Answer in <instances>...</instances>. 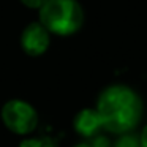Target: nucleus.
Masks as SVG:
<instances>
[{
    "mask_svg": "<svg viewBox=\"0 0 147 147\" xmlns=\"http://www.w3.org/2000/svg\"><path fill=\"white\" fill-rule=\"evenodd\" d=\"M96 112L100 114L103 128L122 134L138 125L142 115V101L131 87L114 84L98 95Z\"/></svg>",
    "mask_w": 147,
    "mask_h": 147,
    "instance_id": "f257e3e1",
    "label": "nucleus"
},
{
    "mask_svg": "<svg viewBox=\"0 0 147 147\" xmlns=\"http://www.w3.org/2000/svg\"><path fill=\"white\" fill-rule=\"evenodd\" d=\"M40 24L59 36L76 33L84 24V11L78 0H48L40 8Z\"/></svg>",
    "mask_w": 147,
    "mask_h": 147,
    "instance_id": "f03ea898",
    "label": "nucleus"
},
{
    "mask_svg": "<svg viewBox=\"0 0 147 147\" xmlns=\"http://www.w3.org/2000/svg\"><path fill=\"white\" fill-rule=\"evenodd\" d=\"M2 120L5 127L16 134H29L38 125V114L30 103L24 100H10L2 108Z\"/></svg>",
    "mask_w": 147,
    "mask_h": 147,
    "instance_id": "7ed1b4c3",
    "label": "nucleus"
},
{
    "mask_svg": "<svg viewBox=\"0 0 147 147\" xmlns=\"http://www.w3.org/2000/svg\"><path fill=\"white\" fill-rule=\"evenodd\" d=\"M51 45V33L40 22H32L21 33V48L30 57H38L48 51Z\"/></svg>",
    "mask_w": 147,
    "mask_h": 147,
    "instance_id": "20e7f679",
    "label": "nucleus"
},
{
    "mask_svg": "<svg viewBox=\"0 0 147 147\" xmlns=\"http://www.w3.org/2000/svg\"><path fill=\"white\" fill-rule=\"evenodd\" d=\"M73 127L81 136L90 138L95 133H98L100 128H103V123H101V119H100V114L96 112V109L84 108L74 115Z\"/></svg>",
    "mask_w": 147,
    "mask_h": 147,
    "instance_id": "39448f33",
    "label": "nucleus"
},
{
    "mask_svg": "<svg viewBox=\"0 0 147 147\" xmlns=\"http://www.w3.org/2000/svg\"><path fill=\"white\" fill-rule=\"evenodd\" d=\"M18 147H57V141L52 138H30L24 139Z\"/></svg>",
    "mask_w": 147,
    "mask_h": 147,
    "instance_id": "423d86ee",
    "label": "nucleus"
},
{
    "mask_svg": "<svg viewBox=\"0 0 147 147\" xmlns=\"http://www.w3.org/2000/svg\"><path fill=\"white\" fill-rule=\"evenodd\" d=\"M21 2H22L26 7H29V8H38V10H40V8L48 2V0H21Z\"/></svg>",
    "mask_w": 147,
    "mask_h": 147,
    "instance_id": "0eeeda50",
    "label": "nucleus"
},
{
    "mask_svg": "<svg viewBox=\"0 0 147 147\" xmlns=\"http://www.w3.org/2000/svg\"><path fill=\"white\" fill-rule=\"evenodd\" d=\"M139 147H147V125L142 128L139 136Z\"/></svg>",
    "mask_w": 147,
    "mask_h": 147,
    "instance_id": "6e6552de",
    "label": "nucleus"
},
{
    "mask_svg": "<svg viewBox=\"0 0 147 147\" xmlns=\"http://www.w3.org/2000/svg\"><path fill=\"white\" fill-rule=\"evenodd\" d=\"M73 147H93V146H90V144H86V142H81V144H76V146H73Z\"/></svg>",
    "mask_w": 147,
    "mask_h": 147,
    "instance_id": "1a4fd4ad",
    "label": "nucleus"
}]
</instances>
